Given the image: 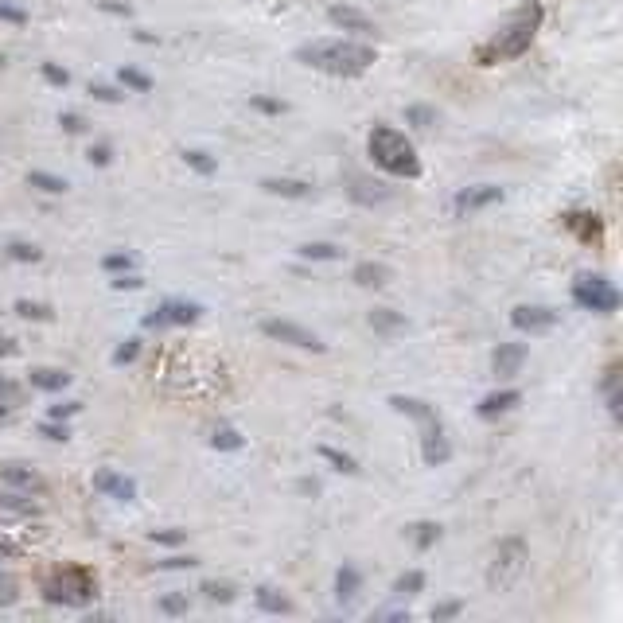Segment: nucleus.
<instances>
[{
    "label": "nucleus",
    "mask_w": 623,
    "mask_h": 623,
    "mask_svg": "<svg viewBox=\"0 0 623 623\" xmlns=\"http://www.w3.org/2000/svg\"><path fill=\"white\" fill-rule=\"evenodd\" d=\"M565 222H569L573 230H581L585 238H600V222H596V215H565Z\"/></svg>",
    "instance_id": "e433bc0d"
},
{
    "label": "nucleus",
    "mask_w": 623,
    "mask_h": 623,
    "mask_svg": "<svg viewBox=\"0 0 623 623\" xmlns=\"http://www.w3.org/2000/svg\"><path fill=\"white\" fill-rule=\"evenodd\" d=\"M187 608H191L187 592H180V596H164V600H160V612H168V616H180V612H187Z\"/></svg>",
    "instance_id": "37998d69"
},
{
    "label": "nucleus",
    "mask_w": 623,
    "mask_h": 623,
    "mask_svg": "<svg viewBox=\"0 0 623 623\" xmlns=\"http://www.w3.org/2000/svg\"><path fill=\"white\" fill-rule=\"evenodd\" d=\"M573 300H577L585 312H600V316H608V312L620 308L616 285H612L608 277H600V273H581V277L573 281Z\"/></svg>",
    "instance_id": "423d86ee"
},
{
    "label": "nucleus",
    "mask_w": 623,
    "mask_h": 623,
    "mask_svg": "<svg viewBox=\"0 0 623 623\" xmlns=\"http://www.w3.org/2000/svg\"><path fill=\"white\" fill-rule=\"evenodd\" d=\"M211 444L222 448V452H238V448H242V433H238V429H230V425H222V429H215Z\"/></svg>",
    "instance_id": "f704fd0d"
},
{
    "label": "nucleus",
    "mask_w": 623,
    "mask_h": 623,
    "mask_svg": "<svg viewBox=\"0 0 623 623\" xmlns=\"http://www.w3.org/2000/svg\"><path fill=\"white\" fill-rule=\"evenodd\" d=\"M110 285H113V289H141L145 281H141V277H137V273L129 269V273H117V277H113Z\"/></svg>",
    "instance_id": "3c124183"
},
{
    "label": "nucleus",
    "mask_w": 623,
    "mask_h": 623,
    "mask_svg": "<svg viewBox=\"0 0 623 623\" xmlns=\"http://www.w3.org/2000/svg\"><path fill=\"white\" fill-rule=\"evenodd\" d=\"M160 565H164V569H191V565H199V561H195V557H164Z\"/></svg>",
    "instance_id": "13d9d810"
},
{
    "label": "nucleus",
    "mask_w": 623,
    "mask_h": 623,
    "mask_svg": "<svg viewBox=\"0 0 623 623\" xmlns=\"http://www.w3.org/2000/svg\"><path fill=\"white\" fill-rule=\"evenodd\" d=\"M98 592V581L90 569L82 565H67V569H55L47 581H43V600L47 604H67V608H82L90 604Z\"/></svg>",
    "instance_id": "20e7f679"
},
{
    "label": "nucleus",
    "mask_w": 623,
    "mask_h": 623,
    "mask_svg": "<svg viewBox=\"0 0 623 623\" xmlns=\"http://www.w3.org/2000/svg\"><path fill=\"white\" fill-rule=\"evenodd\" d=\"M28 382H32L36 390L59 394V390H67V386H71V374H67V370H55V367H36L32 374H28Z\"/></svg>",
    "instance_id": "6ab92c4d"
},
{
    "label": "nucleus",
    "mask_w": 623,
    "mask_h": 623,
    "mask_svg": "<svg viewBox=\"0 0 623 623\" xmlns=\"http://www.w3.org/2000/svg\"><path fill=\"white\" fill-rule=\"evenodd\" d=\"M405 121H409L413 129H421V133H425V129H433V125H437V110H429V106H409V110H405Z\"/></svg>",
    "instance_id": "2f4dec72"
},
{
    "label": "nucleus",
    "mask_w": 623,
    "mask_h": 623,
    "mask_svg": "<svg viewBox=\"0 0 623 623\" xmlns=\"http://www.w3.org/2000/svg\"><path fill=\"white\" fill-rule=\"evenodd\" d=\"M137 355H141V339H125V343L113 351V363H117V367H125V363H133Z\"/></svg>",
    "instance_id": "58836bf2"
},
{
    "label": "nucleus",
    "mask_w": 623,
    "mask_h": 623,
    "mask_svg": "<svg viewBox=\"0 0 623 623\" xmlns=\"http://www.w3.org/2000/svg\"><path fill=\"white\" fill-rule=\"evenodd\" d=\"M4 63H8V59H4V51H0V71H4Z\"/></svg>",
    "instance_id": "e2e57ef3"
},
{
    "label": "nucleus",
    "mask_w": 623,
    "mask_h": 623,
    "mask_svg": "<svg viewBox=\"0 0 623 623\" xmlns=\"http://www.w3.org/2000/svg\"><path fill=\"white\" fill-rule=\"evenodd\" d=\"M0 511L4 514H39V507L32 499H24V495H16V491H0Z\"/></svg>",
    "instance_id": "bb28decb"
},
{
    "label": "nucleus",
    "mask_w": 623,
    "mask_h": 623,
    "mask_svg": "<svg viewBox=\"0 0 623 623\" xmlns=\"http://www.w3.org/2000/svg\"><path fill=\"white\" fill-rule=\"evenodd\" d=\"M254 110H261V113H285V102H273V98H254Z\"/></svg>",
    "instance_id": "4d7b16f0"
},
{
    "label": "nucleus",
    "mask_w": 623,
    "mask_h": 623,
    "mask_svg": "<svg viewBox=\"0 0 623 623\" xmlns=\"http://www.w3.org/2000/svg\"><path fill=\"white\" fill-rule=\"evenodd\" d=\"M452 616H460V604H456V600H448V604H437V608H433V620H452Z\"/></svg>",
    "instance_id": "6e6d98bb"
},
{
    "label": "nucleus",
    "mask_w": 623,
    "mask_h": 623,
    "mask_svg": "<svg viewBox=\"0 0 623 623\" xmlns=\"http://www.w3.org/2000/svg\"><path fill=\"white\" fill-rule=\"evenodd\" d=\"M86 156H90V164H98V168H106V164H110V160H113L110 145H94V148H90V152H86Z\"/></svg>",
    "instance_id": "864d4df0"
},
{
    "label": "nucleus",
    "mask_w": 623,
    "mask_h": 623,
    "mask_svg": "<svg viewBox=\"0 0 623 623\" xmlns=\"http://www.w3.org/2000/svg\"><path fill=\"white\" fill-rule=\"evenodd\" d=\"M351 277H355V285H363V289H382L394 273H390V265H382V261H359Z\"/></svg>",
    "instance_id": "a211bd4d"
},
{
    "label": "nucleus",
    "mask_w": 623,
    "mask_h": 623,
    "mask_svg": "<svg viewBox=\"0 0 623 623\" xmlns=\"http://www.w3.org/2000/svg\"><path fill=\"white\" fill-rule=\"evenodd\" d=\"M39 74H43L51 86H67V82H71V74L63 71V67H55V63H43V67H39Z\"/></svg>",
    "instance_id": "09e8293b"
},
{
    "label": "nucleus",
    "mask_w": 623,
    "mask_h": 623,
    "mask_svg": "<svg viewBox=\"0 0 623 623\" xmlns=\"http://www.w3.org/2000/svg\"><path fill=\"white\" fill-rule=\"evenodd\" d=\"M16 600H20V581L12 573H0V608H8Z\"/></svg>",
    "instance_id": "c9c22d12"
},
{
    "label": "nucleus",
    "mask_w": 623,
    "mask_h": 623,
    "mask_svg": "<svg viewBox=\"0 0 623 623\" xmlns=\"http://www.w3.org/2000/svg\"><path fill=\"white\" fill-rule=\"evenodd\" d=\"M211 604H230L234 600V585H226V581H203V588H199Z\"/></svg>",
    "instance_id": "72a5a7b5"
},
{
    "label": "nucleus",
    "mask_w": 623,
    "mask_h": 623,
    "mask_svg": "<svg viewBox=\"0 0 623 623\" xmlns=\"http://www.w3.org/2000/svg\"><path fill=\"white\" fill-rule=\"evenodd\" d=\"M421 588H425V573H421V569H409V573H402V577L394 581V596L405 600V596H417Z\"/></svg>",
    "instance_id": "cd10ccee"
},
{
    "label": "nucleus",
    "mask_w": 623,
    "mask_h": 623,
    "mask_svg": "<svg viewBox=\"0 0 623 623\" xmlns=\"http://www.w3.org/2000/svg\"><path fill=\"white\" fill-rule=\"evenodd\" d=\"M296 59L312 71L335 74V78H359L374 67V47L355 43V39H312L304 47H296Z\"/></svg>",
    "instance_id": "f257e3e1"
},
{
    "label": "nucleus",
    "mask_w": 623,
    "mask_h": 623,
    "mask_svg": "<svg viewBox=\"0 0 623 623\" xmlns=\"http://www.w3.org/2000/svg\"><path fill=\"white\" fill-rule=\"evenodd\" d=\"M604 394H608V409H612V417H616V421H620V417H623L620 367H608V374H604Z\"/></svg>",
    "instance_id": "a878e982"
},
{
    "label": "nucleus",
    "mask_w": 623,
    "mask_h": 623,
    "mask_svg": "<svg viewBox=\"0 0 623 623\" xmlns=\"http://www.w3.org/2000/svg\"><path fill=\"white\" fill-rule=\"evenodd\" d=\"M390 405H394L398 413H405V417H413L421 429H425V425H437V421H440L437 409H433V405H425V402H417V398H402V394H394V398H390Z\"/></svg>",
    "instance_id": "dca6fc26"
},
{
    "label": "nucleus",
    "mask_w": 623,
    "mask_h": 623,
    "mask_svg": "<svg viewBox=\"0 0 623 623\" xmlns=\"http://www.w3.org/2000/svg\"><path fill=\"white\" fill-rule=\"evenodd\" d=\"M8 413H12V405H4V402H0V417H8Z\"/></svg>",
    "instance_id": "680f3d73"
},
{
    "label": "nucleus",
    "mask_w": 623,
    "mask_h": 623,
    "mask_svg": "<svg viewBox=\"0 0 623 623\" xmlns=\"http://www.w3.org/2000/svg\"><path fill=\"white\" fill-rule=\"evenodd\" d=\"M495 203H503V187L479 184V187H464V191L452 199V211H456V219H468V215H476L483 207H495Z\"/></svg>",
    "instance_id": "1a4fd4ad"
},
{
    "label": "nucleus",
    "mask_w": 623,
    "mask_h": 623,
    "mask_svg": "<svg viewBox=\"0 0 623 623\" xmlns=\"http://www.w3.org/2000/svg\"><path fill=\"white\" fill-rule=\"evenodd\" d=\"M522 363H526V347L522 343H499L495 355H491V370L499 378H514L522 370Z\"/></svg>",
    "instance_id": "4468645a"
},
{
    "label": "nucleus",
    "mask_w": 623,
    "mask_h": 623,
    "mask_svg": "<svg viewBox=\"0 0 623 623\" xmlns=\"http://www.w3.org/2000/svg\"><path fill=\"white\" fill-rule=\"evenodd\" d=\"M152 542L156 546H184L187 530H152Z\"/></svg>",
    "instance_id": "79ce46f5"
},
{
    "label": "nucleus",
    "mask_w": 623,
    "mask_h": 623,
    "mask_svg": "<svg viewBox=\"0 0 623 623\" xmlns=\"http://www.w3.org/2000/svg\"><path fill=\"white\" fill-rule=\"evenodd\" d=\"M300 257H308V261H339L343 250L331 246V242H308V246H300Z\"/></svg>",
    "instance_id": "c85d7f7f"
},
{
    "label": "nucleus",
    "mask_w": 623,
    "mask_h": 623,
    "mask_svg": "<svg viewBox=\"0 0 623 623\" xmlns=\"http://www.w3.org/2000/svg\"><path fill=\"white\" fill-rule=\"evenodd\" d=\"M133 265H137V257L133 254H106L102 257V269H106V273H129Z\"/></svg>",
    "instance_id": "4c0bfd02"
},
{
    "label": "nucleus",
    "mask_w": 623,
    "mask_h": 623,
    "mask_svg": "<svg viewBox=\"0 0 623 623\" xmlns=\"http://www.w3.org/2000/svg\"><path fill=\"white\" fill-rule=\"evenodd\" d=\"M20 398H24V390H20L16 382H8V378H0V402H4V405H12V409H16V405H20Z\"/></svg>",
    "instance_id": "de8ad7c7"
},
{
    "label": "nucleus",
    "mask_w": 623,
    "mask_h": 623,
    "mask_svg": "<svg viewBox=\"0 0 623 623\" xmlns=\"http://www.w3.org/2000/svg\"><path fill=\"white\" fill-rule=\"evenodd\" d=\"M437 542H440L437 522H417V526H413V546H417V550H433Z\"/></svg>",
    "instance_id": "c756f323"
},
{
    "label": "nucleus",
    "mask_w": 623,
    "mask_h": 623,
    "mask_svg": "<svg viewBox=\"0 0 623 623\" xmlns=\"http://www.w3.org/2000/svg\"><path fill=\"white\" fill-rule=\"evenodd\" d=\"M367 148L382 172L402 176V180H417V176H421V156H417V148H413V141H409L405 133H398L394 125H374L367 137Z\"/></svg>",
    "instance_id": "7ed1b4c3"
},
{
    "label": "nucleus",
    "mask_w": 623,
    "mask_h": 623,
    "mask_svg": "<svg viewBox=\"0 0 623 623\" xmlns=\"http://www.w3.org/2000/svg\"><path fill=\"white\" fill-rule=\"evenodd\" d=\"M16 351H20V347H16V339H8V335L0 331V359H12Z\"/></svg>",
    "instance_id": "bf43d9fd"
},
{
    "label": "nucleus",
    "mask_w": 623,
    "mask_h": 623,
    "mask_svg": "<svg viewBox=\"0 0 623 623\" xmlns=\"http://www.w3.org/2000/svg\"><path fill=\"white\" fill-rule=\"evenodd\" d=\"M82 409V402H63V405H51V417L55 421H67V417H74Z\"/></svg>",
    "instance_id": "5fc2aeb1"
},
{
    "label": "nucleus",
    "mask_w": 623,
    "mask_h": 623,
    "mask_svg": "<svg viewBox=\"0 0 623 623\" xmlns=\"http://www.w3.org/2000/svg\"><path fill=\"white\" fill-rule=\"evenodd\" d=\"M184 160L195 168V172H203V176H211V172H215V160H211L207 152H184Z\"/></svg>",
    "instance_id": "c03bdc74"
},
{
    "label": "nucleus",
    "mask_w": 623,
    "mask_h": 623,
    "mask_svg": "<svg viewBox=\"0 0 623 623\" xmlns=\"http://www.w3.org/2000/svg\"><path fill=\"white\" fill-rule=\"evenodd\" d=\"M367 320H370V328L382 331V335H394V331L405 328V316L402 312H394V308H374Z\"/></svg>",
    "instance_id": "b1692460"
},
{
    "label": "nucleus",
    "mask_w": 623,
    "mask_h": 623,
    "mask_svg": "<svg viewBox=\"0 0 623 623\" xmlns=\"http://www.w3.org/2000/svg\"><path fill=\"white\" fill-rule=\"evenodd\" d=\"M28 184L39 187V191H47V195H63V191H67V180H59V176H51V172H32Z\"/></svg>",
    "instance_id": "473e14b6"
},
{
    "label": "nucleus",
    "mask_w": 623,
    "mask_h": 623,
    "mask_svg": "<svg viewBox=\"0 0 623 623\" xmlns=\"http://www.w3.org/2000/svg\"><path fill=\"white\" fill-rule=\"evenodd\" d=\"M518 402H522V394L507 386V390H495V394H487V398H483V402L476 405V413L483 417V421H495L499 413H511V409Z\"/></svg>",
    "instance_id": "2eb2a0df"
},
{
    "label": "nucleus",
    "mask_w": 623,
    "mask_h": 623,
    "mask_svg": "<svg viewBox=\"0 0 623 623\" xmlns=\"http://www.w3.org/2000/svg\"><path fill=\"white\" fill-rule=\"evenodd\" d=\"M0 20L4 24H28V12L16 8V4H8V0H0Z\"/></svg>",
    "instance_id": "49530a36"
},
{
    "label": "nucleus",
    "mask_w": 623,
    "mask_h": 623,
    "mask_svg": "<svg viewBox=\"0 0 623 623\" xmlns=\"http://www.w3.org/2000/svg\"><path fill=\"white\" fill-rule=\"evenodd\" d=\"M542 16H546V12H542L538 0H526L518 12H511V20L476 51L479 67H495L499 59H518V55H526L534 36H538V28H542Z\"/></svg>",
    "instance_id": "f03ea898"
},
{
    "label": "nucleus",
    "mask_w": 623,
    "mask_h": 623,
    "mask_svg": "<svg viewBox=\"0 0 623 623\" xmlns=\"http://www.w3.org/2000/svg\"><path fill=\"white\" fill-rule=\"evenodd\" d=\"M16 316H24V320H51V308L32 304V300H16Z\"/></svg>",
    "instance_id": "ea45409f"
},
{
    "label": "nucleus",
    "mask_w": 623,
    "mask_h": 623,
    "mask_svg": "<svg viewBox=\"0 0 623 623\" xmlns=\"http://www.w3.org/2000/svg\"><path fill=\"white\" fill-rule=\"evenodd\" d=\"M8 257H12V261H39V250L36 246H28V242H12V246H8Z\"/></svg>",
    "instance_id": "a18cd8bd"
},
{
    "label": "nucleus",
    "mask_w": 623,
    "mask_h": 623,
    "mask_svg": "<svg viewBox=\"0 0 623 623\" xmlns=\"http://www.w3.org/2000/svg\"><path fill=\"white\" fill-rule=\"evenodd\" d=\"M351 184H355V187H351V195H355L359 203H386V199L394 195L390 187H386V184H378V180L370 184L367 176H351Z\"/></svg>",
    "instance_id": "aec40b11"
},
{
    "label": "nucleus",
    "mask_w": 623,
    "mask_h": 623,
    "mask_svg": "<svg viewBox=\"0 0 623 623\" xmlns=\"http://www.w3.org/2000/svg\"><path fill=\"white\" fill-rule=\"evenodd\" d=\"M59 125H63V133H82L86 129V121L78 113H59Z\"/></svg>",
    "instance_id": "603ef678"
},
{
    "label": "nucleus",
    "mask_w": 623,
    "mask_h": 623,
    "mask_svg": "<svg viewBox=\"0 0 623 623\" xmlns=\"http://www.w3.org/2000/svg\"><path fill=\"white\" fill-rule=\"evenodd\" d=\"M0 479L12 483V487H20V491H36V495L47 491V483H43L32 468H20V464H4V468H0Z\"/></svg>",
    "instance_id": "f3484780"
},
{
    "label": "nucleus",
    "mask_w": 623,
    "mask_h": 623,
    "mask_svg": "<svg viewBox=\"0 0 623 623\" xmlns=\"http://www.w3.org/2000/svg\"><path fill=\"white\" fill-rule=\"evenodd\" d=\"M261 331H265L269 339H277V343L300 347V351H324L320 335L308 331V328H300V324H293V320H261Z\"/></svg>",
    "instance_id": "0eeeda50"
},
{
    "label": "nucleus",
    "mask_w": 623,
    "mask_h": 623,
    "mask_svg": "<svg viewBox=\"0 0 623 623\" xmlns=\"http://www.w3.org/2000/svg\"><path fill=\"white\" fill-rule=\"evenodd\" d=\"M328 20L343 32H355V36H374V20L363 16L359 8H347V4H331Z\"/></svg>",
    "instance_id": "f8f14e48"
},
{
    "label": "nucleus",
    "mask_w": 623,
    "mask_h": 623,
    "mask_svg": "<svg viewBox=\"0 0 623 623\" xmlns=\"http://www.w3.org/2000/svg\"><path fill=\"white\" fill-rule=\"evenodd\" d=\"M203 316V308L195 300H164L160 308H152L145 316V328H168V324H195Z\"/></svg>",
    "instance_id": "6e6552de"
},
{
    "label": "nucleus",
    "mask_w": 623,
    "mask_h": 623,
    "mask_svg": "<svg viewBox=\"0 0 623 623\" xmlns=\"http://www.w3.org/2000/svg\"><path fill=\"white\" fill-rule=\"evenodd\" d=\"M511 324L518 331H530V335H542L557 324V312L546 308V304H518L511 312Z\"/></svg>",
    "instance_id": "9d476101"
},
{
    "label": "nucleus",
    "mask_w": 623,
    "mask_h": 623,
    "mask_svg": "<svg viewBox=\"0 0 623 623\" xmlns=\"http://www.w3.org/2000/svg\"><path fill=\"white\" fill-rule=\"evenodd\" d=\"M0 557H20V546L12 538H4V534H0Z\"/></svg>",
    "instance_id": "052dcab7"
},
{
    "label": "nucleus",
    "mask_w": 623,
    "mask_h": 623,
    "mask_svg": "<svg viewBox=\"0 0 623 623\" xmlns=\"http://www.w3.org/2000/svg\"><path fill=\"white\" fill-rule=\"evenodd\" d=\"M39 433H43L47 440H71L67 421H55V417H51V421H43V425H39Z\"/></svg>",
    "instance_id": "a19ab883"
},
{
    "label": "nucleus",
    "mask_w": 623,
    "mask_h": 623,
    "mask_svg": "<svg viewBox=\"0 0 623 623\" xmlns=\"http://www.w3.org/2000/svg\"><path fill=\"white\" fill-rule=\"evenodd\" d=\"M94 491L110 495V499H117V503H133V499H137V483H133L129 476H121V472H110V468L94 472Z\"/></svg>",
    "instance_id": "9b49d317"
},
{
    "label": "nucleus",
    "mask_w": 623,
    "mask_h": 623,
    "mask_svg": "<svg viewBox=\"0 0 623 623\" xmlns=\"http://www.w3.org/2000/svg\"><path fill=\"white\" fill-rule=\"evenodd\" d=\"M254 600H257V608H265V612H293V600L285 596V592H277V588H269V585H261L254 592Z\"/></svg>",
    "instance_id": "4be33fe9"
},
{
    "label": "nucleus",
    "mask_w": 623,
    "mask_h": 623,
    "mask_svg": "<svg viewBox=\"0 0 623 623\" xmlns=\"http://www.w3.org/2000/svg\"><path fill=\"white\" fill-rule=\"evenodd\" d=\"M261 187L269 195H285V199H308L312 195V184H304V180H261Z\"/></svg>",
    "instance_id": "5701e85b"
},
{
    "label": "nucleus",
    "mask_w": 623,
    "mask_h": 623,
    "mask_svg": "<svg viewBox=\"0 0 623 623\" xmlns=\"http://www.w3.org/2000/svg\"><path fill=\"white\" fill-rule=\"evenodd\" d=\"M421 456H425V464L429 468H437V464H448V456H452V444L444 437V425H425V437H421Z\"/></svg>",
    "instance_id": "ddd939ff"
},
{
    "label": "nucleus",
    "mask_w": 623,
    "mask_h": 623,
    "mask_svg": "<svg viewBox=\"0 0 623 623\" xmlns=\"http://www.w3.org/2000/svg\"><path fill=\"white\" fill-rule=\"evenodd\" d=\"M117 78H121L125 90H137V94H148V90H152V78H148L145 71H137V67H121Z\"/></svg>",
    "instance_id": "7c9ffc66"
},
{
    "label": "nucleus",
    "mask_w": 623,
    "mask_h": 623,
    "mask_svg": "<svg viewBox=\"0 0 623 623\" xmlns=\"http://www.w3.org/2000/svg\"><path fill=\"white\" fill-rule=\"evenodd\" d=\"M526 542L522 538H503L499 542V550H495V561H491V569H487V585L495 588V592H507V588L518 585V577L526 573Z\"/></svg>",
    "instance_id": "39448f33"
},
{
    "label": "nucleus",
    "mask_w": 623,
    "mask_h": 623,
    "mask_svg": "<svg viewBox=\"0 0 623 623\" xmlns=\"http://www.w3.org/2000/svg\"><path fill=\"white\" fill-rule=\"evenodd\" d=\"M359 585H363L359 569H355V565H343V569L335 573V596H339V604H351V600L359 596Z\"/></svg>",
    "instance_id": "412c9836"
},
{
    "label": "nucleus",
    "mask_w": 623,
    "mask_h": 623,
    "mask_svg": "<svg viewBox=\"0 0 623 623\" xmlns=\"http://www.w3.org/2000/svg\"><path fill=\"white\" fill-rule=\"evenodd\" d=\"M90 94H94L98 102H121V98H125V94H117L113 86H102V82H90Z\"/></svg>",
    "instance_id": "8fccbe9b"
},
{
    "label": "nucleus",
    "mask_w": 623,
    "mask_h": 623,
    "mask_svg": "<svg viewBox=\"0 0 623 623\" xmlns=\"http://www.w3.org/2000/svg\"><path fill=\"white\" fill-rule=\"evenodd\" d=\"M316 452H320V460H328L335 472H347V476H355V472H359V460H355V456H347V452H339V448H331V444H320Z\"/></svg>",
    "instance_id": "393cba45"
}]
</instances>
